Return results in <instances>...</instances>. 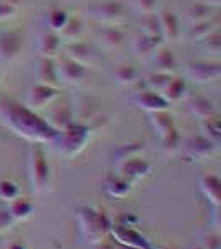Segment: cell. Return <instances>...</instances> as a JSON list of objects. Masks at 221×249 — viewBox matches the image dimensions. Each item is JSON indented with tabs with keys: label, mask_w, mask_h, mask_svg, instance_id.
Wrapping results in <instances>:
<instances>
[{
	"label": "cell",
	"mask_w": 221,
	"mask_h": 249,
	"mask_svg": "<svg viewBox=\"0 0 221 249\" xmlns=\"http://www.w3.org/2000/svg\"><path fill=\"white\" fill-rule=\"evenodd\" d=\"M0 120L10 131L30 143H54L57 138V131L48 126V123L37 115V111L14 100L0 102Z\"/></svg>",
	"instance_id": "obj_1"
},
{
	"label": "cell",
	"mask_w": 221,
	"mask_h": 249,
	"mask_svg": "<svg viewBox=\"0 0 221 249\" xmlns=\"http://www.w3.org/2000/svg\"><path fill=\"white\" fill-rule=\"evenodd\" d=\"M90 136L92 130L88 124L74 122L70 126L57 133V138L54 140V143L57 144V153L63 158H74L85 150Z\"/></svg>",
	"instance_id": "obj_2"
},
{
	"label": "cell",
	"mask_w": 221,
	"mask_h": 249,
	"mask_svg": "<svg viewBox=\"0 0 221 249\" xmlns=\"http://www.w3.org/2000/svg\"><path fill=\"white\" fill-rule=\"evenodd\" d=\"M29 181L34 193H45L50 186V164L42 143H32L29 150Z\"/></svg>",
	"instance_id": "obj_3"
},
{
	"label": "cell",
	"mask_w": 221,
	"mask_h": 249,
	"mask_svg": "<svg viewBox=\"0 0 221 249\" xmlns=\"http://www.w3.org/2000/svg\"><path fill=\"white\" fill-rule=\"evenodd\" d=\"M77 219H78L82 238L88 244H96L100 241H103L107 238L108 231H110V223L105 218V214L93 210V208L80 210Z\"/></svg>",
	"instance_id": "obj_4"
},
{
	"label": "cell",
	"mask_w": 221,
	"mask_h": 249,
	"mask_svg": "<svg viewBox=\"0 0 221 249\" xmlns=\"http://www.w3.org/2000/svg\"><path fill=\"white\" fill-rule=\"evenodd\" d=\"M85 12L88 18L95 20L100 25H122L128 18L125 3L120 2V0L95 2L92 5L85 7Z\"/></svg>",
	"instance_id": "obj_5"
},
{
	"label": "cell",
	"mask_w": 221,
	"mask_h": 249,
	"mask_svg": "<svg viewBox=\"0 0 221 249\" xmlns=\"http://www.w3.org/2000/svg\"><path fill=\"white\" fill-rule=\"evenodd\" d=\"M25 48L23 29L0 30V67H7L22 57Z\"/></svg>",
	"instance_id": "obj_6"
},
{
	"label": "cell",
	"mask_w": 221,
	"mask_h": 249,
	"mask_svg": "<svg viewBox=\"0 0 221 249\" xmlns=\"http://www.w3.org/2000/svg\"><path fill=\"white\" fill-rule=\"evenodd\" d=\"M65 57L83 67H95L102 62V50L95 43H88L85 40H75V42H62V52Z\"/></svg>",
	"instance_id": "obj_7"
},
{
	"label": "cell",
	"mask_w": 221,
	"mask_h": 249,
	"mask_svg": "<svg viewBox=\"0 0 221 249\" xmlns=\"http://www.w3.org/2000/svg\"><path fill=\"white\" fill-rule=\"evenodd\" d=\"M186 78L196 85H211L220 82L221 78V63L218 60H195L186 63L184 68Z\"/></svg>",
	"instance_id": "obj_8"
},
{
	"label": "cell",
	"mask_w": 221,
	"mask_h": 249,
	"mask_svg": "<svg viewBox=\"0 0 221 249\" xmlns=\"http://www.w3.org/2000/svg\"><path fill=\"white\" fill-rule=\"evenodd\" d=\"M55 68H57V78L62 87H77L83 83L88 77V68L74 62L65 55H58L55 58Z\"/></svg>",
	"instance_id": "obj_9"
},
{
	"label": "cell",
	"mask_w": 221,
	"mask_h": 249,
	"mask_svg": "<svg viewBox=\"0 0 221 249\" xmlns=\"http://www.w3.org/2000/svg\"><path fill=\"white\" fill-rule=\"evenodd\" d=\"M42 118L48 123V126H52L57 133H60L75 122V110L68 100H60L58 96L47 107V111Z\"/></svg>",
	"instance_id": "obj_10"
},
{
	"label": "cell",
	"mask_w": 221,
	"mask_h": 249,
	"mask_svg": "<svg viewBox=\"0 0 221 249\" xmlns=\"http://www.w3.org/2000/svg\"><path fill=\"white\" fill-rule=\"evenodd\" d=\"M58 96H60V88L48 87L43 85V83H34L27 90L25 107L34 111H40L43 108H47L54 100H57Z\"/></svg>",
	"instance_id": "obj_11"
},
{
	"label": "cell",
	"mask_w": 221,
	"mask_h": 249,
	"mask_svg": "<svg viewBox=\"0 0 221 249\" xmlns=\"http://www.w3.org/2000/svg\"><path fill=\"white\" fill-rule=\"evenodd\" d=\"M127 42V34L120 25H103L95 32V45L100 50L115 52L120 50Z\"/></svg>",
	"instance_id": "obj_12"
},
{
	"label": "cell",
	"mask_w": 221,
	"mask_h": 249,
	"mask_svg": "<svg viewBox=\"0 0 221 249\" xmlns=\"http://www.w3.org/2000/svg\"><path fill=\"white\" fill-rule=\"evenodd\" d=\"M160 30H162L163 43H176L182 38V22L180 17L170 9H163L158 14Z\"/></svg>",
	"instance_id": "obj_13"
},
{
	"label": "cell",
	"mask_w": 221,
	"mask_h": 249,
	"mask_svg": "<svg viewBox=\"0 0 221 249\" xmlns=\"http://www.w3.org/2000/svg\"><path fill=\"white\" fill-rule=\"evenodd\" d=\"M110 231H111V234H113V238L118 241L120 244H123L125 248L151 249V244L148 243V239L140 234L138 231H135L133 228L127 226V224H115V226H110Z\"/></svg>",
	"instance_id": "obj_14"
},
{
	"label": "cell",
	"mask_w": 221,
	"mask_h": 249,
	"mask_svg": "<svg viewBox=\"0 0 221 249\" xmlns=\"http://www.w3.org/2000/svg\"><path fill=\"white\" fill-rule=\"evenodd\" d=\"M118 168V175H122L123 178L130 179V181H136V179L147 178L153 171V164L148 163L147 160L140 158V156H133L128 158L125 161L116 164Z\"/></svg>",
	"instance_id": "obj_15"
},
{
	"label": "cell",
	"mask_w": 221,
	"mask_h": 249,
	"mask_svg": "<svg viewBox=\"0 0 221 249\" xmlns=\"http://www.w3.org/2000/svg\"><path fill=\"white\" fill-rule=\"evenodd\" d=\"M131 103H133L136 108H140V110L147 111V113L168 110V108H170V103L163 98V95L158 93V91L150 90V88H145V90L135 93L131 96Z\"/></svg>",
	"instance_id": "obj_16"
},
{
	"label": "cell",
	"mask_w": 221,
	"mask_h": 249,
	"mask_svg": "<svg viewBox=\"0 0 221 249\" xmlns=\"http://www.w3.org/2000/svg\"><path fill=\"white\" fill-rule=\"evenodd\" d=\"M220 150V143H215L211 140L204 138L203 135L193 136L186 143V156L193 161H202V160L211 158Z\"/></svg>",
	"instance_id": "obj_17"
},
{
	"label": "cell",
	"mask_w": 221,
	"mask_h": 249,
	"mask_svg": "<svg viewBox=\"0 0 221 249\" xmlns=\"http://www.w3.org/2000/svg\"><path fill=\"white\" fill-rule=\"evenodd\" d=\"M37 52L40 58H57L62 52V38L57 32L43 30L37 40Z\"/></svg>",
	"instance_id": "obj_18"
},
{
	"label": "cell",
	"mask_w": 221,
	"mask_h": 249,
	"mask_svg": "<svg viewBox=\"0 0 221 249\" xmlns=\"http://www.w3.org/2000/svg\"><path fill=\"white\" fill-rule=\"evenodd\" d=\"M148 62H151L155 65V71H163V73L175 75L178 71V60H176L175 53L171 52V48L166 47V43H163L162 47L156 48Z\"/></svg>",
	"instance_id": "obj_19"
},
{
	"label": "cell",
	"mask_w": 221,
	"mask_h": 249,
	"mask_svg": "<svg viewBox=\"0 0 221 249\" xmlns=\"http://www.w3.org/2000/svg\"><path fill=\"white\" fill-rule=\"evenodd\" d=\"M162 45H163L162 38H151V37H147V35L140 34V35H136L135 40L131 42V52H133L136 60H140V62H148V60L153 57L156 48Z\"/></svg>",
	"instance_id": "obj_20"
},
{
	"label": "cell",
	"mask_w": 221,
	"mask_h": 249,
	"mask_svg": "<svg viewBox=\"0 0 221 249\" xmlns=\"http://www.w3.org/2000/svg\"><path fill=\"white\" fill-rule=\"evenodd\" d=\"M198 184H200V190H202L203 195L206 196L208 201H210L215 208H218L221 203V193H220L221 181H220L218 176L213 175V173L203 175V176H200Z\"/></svg>",
	"instance_id": "obj_21"
},
{
	"label": "cell",
	"mask_w": 221,
	"mask_h": 249,
	"mask_svg": "<svg viewBox=\"0 0 221 249\" xmlns=\"http://www.w3.org/2000/svg\"><path fill=\"white\" fill-rule=\"evenodd\" d=\"M35 78H37V83L60 88L57 68H55V58H40L37 68H35Z\"/></svg>",
	"instance_id": "obj_22"
},
{
	"label": "cell",
	"mask_w": 221,
	"mask_h": 249,
	"mask_svg": "<svg viewBox=\"0 0 221 249\" xmlns=\"http://www.w3.org/2000/svg\"><path fill=\"white\" fill-rule=\"evenodd\" d=\"M162 95L170 105L182 102V100H184L188 96V80L183 77H175L173 75V78H171L170 83L165 87Z\"/></svg>",
	"instance_id": "obj_23"
},
{
	"label": "cell",
	"mask_w": 221,
	"mask_h": 249,
	"mask_svg": "<svg viewBox=\"0 0 221 249\" xmlns=\"http://www.w3.org/2000/svg\"><path fill=\"white\" fill-rule=\"evenodd\" d=\"M133 190V181L123 178L122 175H110L105 181V191L111 198H125Z\"/></svg>",
	"instance_id": "obj_24"
},
{
	"label": "cell",
	"mask_w": 221,
	"mask_h": 249,
	"mask_svg": "<svg viewBox=\"0 0 221 249\" xmlns=\"http://www.w3.org/2000/svg\"><path fill=\"white\" fill-rule=\"evenodd\" d=\"M7 213L10 214V218L15 221V223H18V221H25L29 219L32 214H34L35 211V204L30 201V199L27 198H22V196H18V198L12 199L7 204Z\"/></svg>",
	"instance_id": "obj_25"
},
{
	"label": "cell",
	"mask_w": 221,
	"mask_h": 249,
	"mask_svg": "<svg viewBox=\"0 0 221 249\" xmlns=\"http://www.w3.org/2000/svg\"><path fill=\"white\" fill-rule=\"evenodd\" d=\"M148 120H150L151 128H153V131L158 138H162L163 135H166L168 131L176 126L173 116L168 113V110L151 111V113H148Z\"/></svg>",
	"instance_id": "obj_26"
},
{
	"label": "cell",
	"mask_w": 221,
	"mask_h": 249,
	"mask_svg": "<svg viewBox=\"0 0 221 249\" xmlns=\"http://www.w3.org/2000/svg\"><path fill=\"white\" fill-rule=\"evenodd\" d=\"M113 80L122 87H131L142 80V71L131 63H122V65L115 68Z\"/></svg>",
	"instance_id": "obj_27"
},
{
	"label": "cell",
	"mask_w": 221,
	"mask_h": 249,
	"mask_svg": "<svg viewBox=\"0 0 221 249\" xmlns=\"http://www.w3.org/2000/svg\"><path fill=\"white\" fill-rule=\"evenodd\" d=\"M188 110H190V113L193 116H196L200 122L218 115L215 103H213L211 100L204 98V96H195V98H191L190 103H188Z\"/></svg>",
	"instance_id": "obj_28"
},
{
	"label": "cell",
	"mask_w": 221,
	"mask_h": 249,
	"mask_svg": "<svg viewBox=\"0 0 221 249\" xmlns=\"http://www.w3.org/2000/svg\"><path fill=\"white\" fill-rule=\"evenodd\" d=\"M216 12H218V9H215V7H210L203 2H198L186 10V20L190 25L208 22V20H211V18H216V15H218Z\"/></svg>",
	"instance_id": "obj_29"
},
{
	"label": "cell",
	"mask_w": 221,
	"mask_h": 249,
	"mask_svg": "<svg viewBox=\"0 0 221 249\" xmlns=\"http://www.w3.org/2000/svg\"><path fill=\"white\" fill-rule=\"evenodd\" d=\"M85 34V23L80 17H68L65 27L58 32V37L62 38V42H75L80 40Z\"/></svg>",
	"instance_id": "obj_30"
},
{
	"label": "cell",
	"mask_w": 221,
	"mask_h": 249,
	"mask_svg": "<svg viewBox=\"0 0 221 249\" xmlns=\"http://www.w3.org/2000/svg\"><path fill=\"white\" fill-rule=\"evenodd\" d=\"M145 150V143L142 142H128L123 143L120 146H116V150L113 151V160L115 163H122L128 158H133V156H140Z\"/></svg>",
	"instance_id": "obj_31"
},
{
	"label": "cell",
	"mask_w": 221,
	"mask_h": 249,
	"mask_svg": "<svg viewBox=\"0 0 221 249\" xmlns=\"http://www.w3.org/2000/svg\"><path fill=\"white\" fill-rule=\"evenodd\" d=\"M68 17H70V14H68L65 9H62V7H57V5L50 7L47 12V29L58 34V32L65 27Z\"/></svg>",
	"instance_id": "obj_32"
},
{
	"label": "cell",
	"mask_w": 221,
	"mask_h": 249,
	"mask_svg": "<svg viewBox=\"0 0 221 249\" xmlns=\"http://www.w3.org/2000/svg\"><path fill=\"white\" fill-rule=\"evenodd\" d=\"M200 131L204 138L211 140L215 143H220V138H221V124H220V116L215 115L211 118H206V120H202L200 123Z\"/></svg>",
	"instance_id": "obj_33"
},
{
	"label": "cell",
	"mask_w": 221,
	"mask_h": 249,
	"mask_svg": "<svg viewBox=\"0 0 221 249\" xmlns=\"http://www.w3.org/2000/svg\"><path fill=\"white\" fill-rule=\"evenodd\" d=\"M215 30H218V27H216V23H215V18H211V20H208V22L190 25L186 37L190 40H195V42H202L203 38H206L208 35L213 34Z\"/></svg>",
	"instance_id": "obj_34"
},
{
	"label": "cell",
	"mask_w": 221,
	"mask_h": 249,
	"mask_svg": "<svg viewBox=\"0 0 221 249\" xmlns=\"http://www.w3.org/2000/svg\"><path fill=\"white\" fill-rule=\"evenodd\" d=\"M140 32H142L143 35H147V37L162 38V30H160L158 15H156V14L142 15V20H140Z\"/></svg>",
	"instance_id": "obj_35"
},
{
	"label": "cell",
	"mask_w": 221,
	"mask_h": 249,
	"mask_svg": "<svg viewBox=\"0 0 221 249\" xmlns=\"http://www.w3.org/2000/svg\"><path fill=\"white\" fill-rule=\"evenodd\" d=\"M160 143H162L163 153H166V155L176 153V151L180 150V144H182V136H180L178 128L175 126L173 130H170L166 135H163L162 138H160Z\"/></svg>",
	"instance_id": "obj_36"
},
{
	"label": "cell",
	"mask_w": 221,
	"mask_h": 249,
	"mask_svg": "<svg viewBox=\"0 0 221 249\" xmlns=\"http://www.w3.org/2000/svg\"><path fill=\"white\" fill-rule=\"evenodd\" d=\"M171 78H173V75H170V73L153 71V73H150V75H147V77H145V85H147V88H150V90L162 93V91L165 90V87L170 83Z\"/></svg>",
	"instance_id": "obj_37"
},
{
	"label": "cell",
	"mask_w": 221,
	"mask_h": 249,
	"mask_svg": "<svg viewBox=\"0 0 221 249\" xmlns=\"http://www.w3.org/2000/svg\"><path fill=\"white\" fill-rule=\"evenodd\" d=\"M20 196V188L17 183H14L12 179H0V199L2 201H12V199Z\"/></svg>",
	"instance_id": "obj_38"
},
{
	"label": "cell",
	"mask_w": 221,
	"mask_h": 249,
	"mask_svg": "<svg viewBox=\"0 0 221 249\" xmlns=\"http://www.w3.org/2000/svg\"><path fill=\"white\" fill-rule=\"evenodd\" d=\"M200 45H202L203 50H206L208 53H213L218 57L220 52H221V35H220V30H215L213 34L208 35L206 38H203L202 42H200Z\"/></svg>",
	"instance_id": "obj_39"
},
{
	"label": "cell",
	"mask_w": 221,
	"mask_h": 249,
	"mask_svg": "<svg viewBox=\"0 0 221 249\" xmlns=\"http://www.w3.org/2000/svg\"><path fill=\"white\" fill-rule=\"evenodd\" d=\"M158 3H160V0H133L135 9L138 10L142 15L156 14V10H158Z\"/></svg>",
	"instance_id": "obj_40"
},
{
	"label": "cell",
	"mask_w": 221,
	"mask_h": 249,
	"mask_svg": "<svg viewBox=\"0 0 221 249\" xmlns=\"http://www.w3.org/2000/svg\"><path fill=\"white\" fill-rule=\"evenodd\" d=\"M17 12H18V7L7 5V3H0V23L17 17Z\"/></svg>",
	"instance_id": "obj_41"
},
{
	"label": "cell",
	"mask_w": 221,
	"mask_h": 249,
	"mask_svg": "<svg viewBox=\"0 0 221 249\" xmlns=\"http://www.w3.org/2000/svg\"><path fill=\"white\" fill-rule=\"evenodd\" d=\"M202 249H220V238L218 234H206L203 236L202 243H200Z\"/></svg>",
	"instance_id": "obj_42"
},
{
	"label": "cell",
	"mask_w": 221,
	"mask_h": 249,
	"mask_svg": "<svg viewBox=\"0 0 221 249\" xmlns=\"http://www.w3.org/2000/svg\"><path fill=\"white\" fill-rule=\"evenodd\" d=\"M14 224H15V221L10 218V214L7 213V210H0V232L12 230Z\"/></svg>",
	"instance_id": "obj_43"
},
{
	"label": "cell",
	"mask_w": 221,
	"mask_h": 249,
	"mask_svg": "<svg viewBox=\"0 0 221 249\" xmlns=\"http://www.w3.org/2000/svg\"><path fill=\"white\" fill-rule=\"evenodd\" d=\"M92 249H115V248L111 246L110 243H107V241L103 239V241H100V243H96V244H92Z\"/></svg>",
	"instance_id": "obj_44"
},
{
	"label": "cell",
	"mask_w": 221,
	"mask_h": 249,
	"mask_svg": "<svg viewBox=\"0 0 221 249\" xmlns=\"http://www.w3.org/2000/svg\"><path fill=\"white\" fill-rule=\"evenodd\" d=\"M200 2L206 3V5H210V7H215V9H220V5H221V0H200Z\"/></svg>",
	"instance_id": "obj_45"
},
{
	"label": "cell",
	"mask_w": 221,
	"mask_h": 249,
	"mask_svg": "<svg viewBox=\"0 0 221 249\" xmlns=\"http://www.w3.org/2000/svg\"><path fill=\"white\" fill-rule=\"evenodd\" d=\"M7 249H27L25 244L20 243V241H14V243H10L9 246H7Z\"/></svg>",
	"instance_id": "obj_46"
},
{
	"label": "cell",
	"mask_w": 221,
	"mask_h": 249,
	"mask_svg": "<svg viewBox=\"0 0 221 249\" xmlns=\"http://www.w3.org/2000/svg\"><path fill=\"white\" fill-rule=\"evenodd\" d=\"M0 3H7V5L20 7V3H22V0H0Z\"/></svg>",
	"instance_id": "obj_47"
},
{
	"label": "cell",
	"mask_w": 221,
	"mask_h": 249,
	"mask_svg": "<svg viewBox=\"0 0 221 249\" xmlns=\"http://www.w3.org/2000/svg\"><path fill=\"white\" fill-rule=\"evenodd\" d=\"M191 249H202V248H200V246H196V248H191Z\"/></svg>",
	"instance_id": "obj_48"
},
{
	"label": "cell",
	"mask_w": 221,
	"mask_h": 249,
	"mask_svg": "<svg viewBox=\"0 0 221 249\" xmlns=\"http://www.w3.org/2000/svg\"><path fill=\"white\" fill-rule=\"evenodd\" d=\"M0 248H2V239H0Z\"/></svg>",
	"instance_id": "obj_49"
}]
</instances>
